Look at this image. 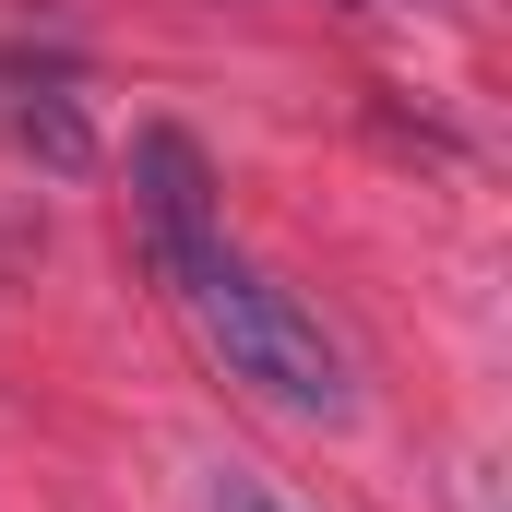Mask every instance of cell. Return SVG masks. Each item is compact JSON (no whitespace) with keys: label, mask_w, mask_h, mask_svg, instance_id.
<instances>
[{"label":"cell","mask_w":512,"mask_h":512,"mask_svg":"<svg viewBox=\"0 0 512 512\" xmlns=\"http://www.w3.org/2000/svg\"><path fill=\"white\" fill-rule=\"evenodd\" d=\"M358 12H393V0H358Z\"/></svg>","instance_id":"277c9868"},{"label":"cell","mask_w":512,"mask_h":512,"mask_svg":"<svg viewBox=\"0 0 512 512\" xmlns=\"http://www.w3.org/2000/svg\"><path fill=\"white\" fill-rule=\"evenodd\" d=\"M12 72H24V60H12V48H0V84H12Z\"/></svg>","instance_id":"3957f363"},{"label":"cell","mask_w":512,"mask_h":512,"mask_svg":"<svg viewBox=\"0 0 512 512\" xmlns=\"http://www.w3.org/2000/svg\"><path fill=\"white\" fill-rule=\"evenodd\" d=\"M203 512H298L262 465H203Z\"/></svg>","instance_id":"7a4b0ae2"},{"label":"cell","mask_w":512,"mask_h":512,"mask_svg":"<svg viewBox=\"0 0 512 512\" xmlns=\"http://www.w3.org/2000/svg\"><path fill=\"white\" fill-rule=\"evenodd\" d=\"M120 215H131L143 274L167 286V310L203 334V358H215L227 382H251L262 405H286V417H346V405H358V370H346L334 322L239 251L227 191H215V155H203L179 120H143V131H131Z\"/></svg>","instance_id":"6da1fadb"}]
</instances>
